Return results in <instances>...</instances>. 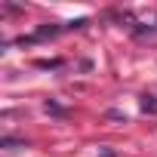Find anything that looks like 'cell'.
Masks as SVG:
<instances>
[{
  "instance_id": "obj_1",
  "label": "cell",
  "mask_w": 157,
  "mask_h": 157,
  "mask_svg": "<svg viewBox=\"0 0 157 157\" xmlns=\"http://www.w3.org/2000/svg\"><path fill=\"white\" fill-rule=\"evenodd\" d=\"M46 111H52V114H65V111H62L59 105H52V102H46Z\"/></svg>"
},
{
  "instance_id": "obj_2",
  "label": "cell",
  "mask_w": 157,
  "mask_h": 157,
  "mask_svg": "<svg viewBox=\"0 0 157 157\" xmlns=\"http://www.w3.org/2000/svg\"><path fill=\"white\" fill-rule=\"evenodd\" d=\"M102 157H111V151H102Z\"/></svg>"
}]
</instances>
